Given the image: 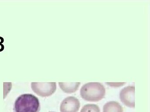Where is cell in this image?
<instances>
[{
	"label": "cell",
	"mask_w": 150,
	"mask_h": 112,
	"mask_svg": "<svg viewBox=\"0 0 150 112\" xmlns=\"http://www.w3.org/2000/svg\"><path fill=\"white\" fill-rule=\"evenodd\" d=\"M40 103L37 97L31 94H24L16 100L14 112H39Z\"/></svg>",
	"instance_id": "6da1fadb"
},
{
	"label": "cell",
	"mask_w": 150,
	"mask_h": 112,
	"mask_svg": "<svg viewBox=\"0 0 150 112\" xmlns=\"http://www.w3.org/2000/svg\"><path fill=\"white\" fill-rule=\"evenodd\" d=\"M103 112H123V108L117 102L110 101L103 106Z\"/></svg>",
	"instance_id": "52a82bcc"
},
{
	"label": "cell",
	"mask_w": 150,
	"mask_h": 112,
	"mask_svg": "<svg viewBox=\"0 0 150 112\" xmlns=\"http://www.w3.org/2000/svg\"><path fill=\"white\" fill-rule=\"evenodd\" d=\"M106 93L103 85L100 82H88L81 87L80 90L81 97L85 100L98 102L102 99Z\"/></svg>",
	"instance_id": "7a4b0ae2"
},
{
	"label": "cell",
	"mask_w": 150,
	"mask_h": 112,
	"mask_svg": "<svg viewBox=\"0 0 150 112\" xmlns=\"http://www.w3.org/2000/svg\"><path fill=\"white\" fill-rule=\"evenodd\" d=\"M80 82H59L60 88L67 93L75 92L79 89Z\"/></svg>",
	"instance_id": "8992f818"
},
{
	"label": "cell",
	"mask_w": 150,
	"mask_h": 112,
	"mask_svg": "<svg viewBox=\"0 0 150 112\" xmlns=\"http://www.w3.org/2000/svg\"><path fill=\"white\" fill-rule=\"evenodd\" d=\"M80 107L79 100L74 96H69L63 100L60 104L61 112H78Z\"/></svg>",
	"instance_id": "5b68a950"
},
{
	"label": "cell",
	"mask_w": 150,
	"mask_h": 112,
	"mask_svg": "<svg viewBox=\"0 0 150 112\" xmlns=\"http://www.w3.org/2000/svg\"><path fill=\"white\" fill-rule=\"evenodd\" d=\"M32 90L41 97H46L52 95L57 90L56 82H31Z\"/></svg>",
	"instance_id": "3957f363"
},
{
	"label": "cell",
	"mask_w": 150,
	"mask_h": 112,
	"mask_svg": "<svg viewBox=\"0 0 150 112\" xmlns=\"http://www.w3.org/2000/svg\"><path fill=\"white\" fill-rule=\"evenodd\" d=\"M135 89L134 86H128L120 91V100L125 106L129 107L135 108Z\"/></svg>",
	"instance_id": "277c9868"
},
{
	"label": "cell",
	"mask_w": 150,
	"mask_h": 112,
	"mask_svg": "<svg viewBox=\"0 0 150 112\" xmlns=\"http://www.w3.org/2000/svg\"><path fill=\"white\" fill-rule=\"evenodd\" d=\"M81 112H100V108L95 104H86L83 106Z\"/></svg>",
	"instance_id": "ba28073f"
},
{
	"label": "cell",
	"mask_w": 150,
	"mask_h": 112,
	"mask_svg": "<svg viewBox=\"0 0 150 112\" xmlns=\"http://www.w3.org/2000/svg\"></svg>",
	"instance_id": "9c48e42d"
}]
</instances>
